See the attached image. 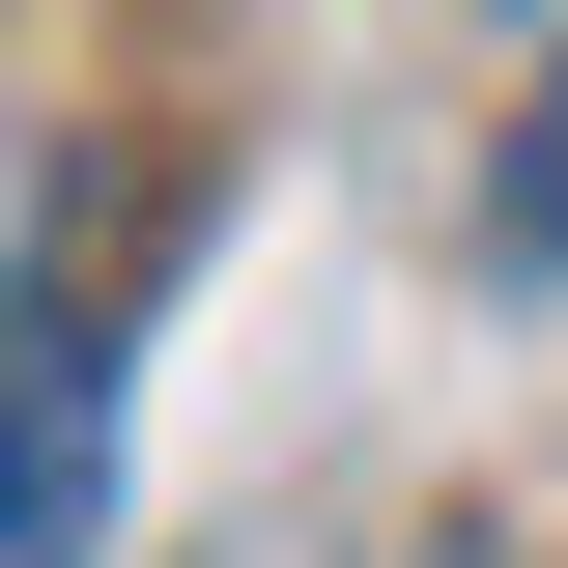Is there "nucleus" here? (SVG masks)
<instances>
[{
	"instance_id": "obj_2",
	"label": "nucleus",
	"mask_w": 568,
	"mask_h": 568,
	"mask_svg": "<svg viewBox=\"0 0 568 568\" xmlns=\"http://www.w3.org/2000/svg\"><path fill=\"white\" fill-rule=\"evenodd\" d=\"M511 256L568 284V58H540V114H511Z\"/></svg>"
},
{
	"instance_id": "obj_1",
	"label": "nucleus",
	"mask_w": 568,
	"mask_h": 568,
	"mask_svg": "<svg viewBox=\"0 0 568 568\" xmlns=\"http://www.w3.org/2000/svg\"><path fill=\"white\" fill-rule=\"evenodd\" d=\"M114 484V313H0V568H58Z\"/></svg>"
}]
</instances>
